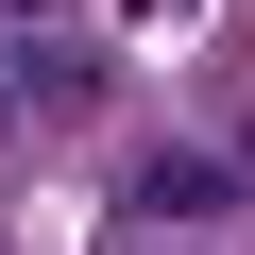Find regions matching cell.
<instances>
[{"label":"cell","instance_id":"obj_1","mask_svg":"<svg viewBox=\"0 0 255 255\" xmlns=\"http://www.w3.org/2000/svg\"><path fill=\"white\" fill-rule=\"evenodd\" d=\"M221 204H255V136H170L119 170V221H221Z\"/></svg>","mask_w":255,"mask_h":255},{"label":"cell","instance_id":"obj_2","mask_svg":"<svg viewBox=\"0 0 255 255\" xmlns=\"http://www.w3.org/2000/svg\"><path fill=\"white\" fill-rule=\"evenodd\" d=\"M17 119H34V51L0 34V153H17Z\"/></svg>","mask_w":255,"mask_h":255}]
</instances>
